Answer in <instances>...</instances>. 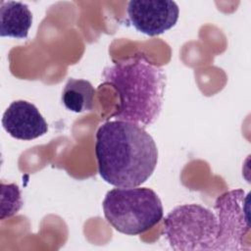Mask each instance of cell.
I'll use <instances>...</instances> for the list:
<instances>
[{
    "label": "cell",
    "mask_w": 251,
    "mask_h": 251,
    "mask_svg": "<svg viewBox=\"0 0 251 251\" xmlns=\"http://www.w3.org/2000/svg\"><path fill=\"white\" fill-rule=\"evenodd\" d=\"M95 156L100 176L116 187H136L154 173L158 149L144 127L109 121L96 131Z\"/></svg>",
    "instance_id": "cell-1"
},
{
    "label": "cell",
    "mask_w": 251,
    "mask_h": 251,
    "mask_svg": "<svg viewBox=\"0 0 251 251\" xmlns=\"http://www.w3.org/2000/svg\"><path fill=\"white\" fill-rule=\"evenodd\" d=\"M249 192L232 189L221 194L215 201L218 235L215 250H250Z\"/></svg>",
    "instance_id": "cell-5"
},
{
    "label": "cell",
    "mask_w": 251,
    "mask_h": 251,
    "mask_svg": "<svg viewBox=\"0 0 251 251\" xmlns=\"http://www.w3.org/2000/svg\"><path fill=\"white\" fill-rule=\"evenodd\" d=\"M2 126L12 137L21 140L35 139L48 130L39 110L25 100H16L9 105L3 114Z\"/></svg>",
    "instance_id": "cell-7"
},
{
    "label": "cell",
    "mask_w": 251,
    "mask_h": 251,
    "mask_svg": "<svg viewBox=\"0 0 251 251\" xmlns=\"http://www.w3.org/2000/svg\"><path fill=\"white\" fill-rule=\"evenodd\" d=\"M102 78L117 89L120 97L119 108L112 118L144 128L158 120L167 81L161 67L143 57L129 58L104 68Z\"/></svg>",
    "instance_id": "cell-2"
},
{
    "label": "cell",
    "mask_w": 251,
    "mask_h": 251,
    "mask_svg": "<svg viewBox=\"0 0 251 251\" xmlns=\"http://www.w3.org/2000/svg\"><path fill=\"white\" fill-rule=\"evenodd\" d=\"M164 235L176 251L215 250L217 216L199 204L178 205L164 220Z\"/></svg>",
    "instance_id": "cell-4"
},
{
    "label": "cell",
    "mask_w": 251,
    "mask_h": 251,
    "mask_svg": "<svg viewBox=\"0 0 251 251\" xmlns=\"http://www.w3.org/2000/svg\"><path fill=\"white\" fill-rule=\"evenodd\" d=\"M126 13L136 30L155 36L176 25L179 8L171 0H130L126 6Z\"/></svg>",
    "instance_id": "cell-6"
},
{
    "label": "cell",
    "mask_w": 251,
    "mask_h": 251,
    "mask_svg": "<svg viewBox=\"0 0 251 251\" xmlns=\"http://www.w3.org/2000/svg\"><path fill=\"white\" fill-rule=\"evenodd\" d=\"M23 206L22 193L15 183L1 181V215L0 219L5 220L16 215Z\"/></svg>",
    "instance_id": "cell-10"
},
{
    "label": "cell",
    "mask_w": 251,
    "mask_h": 251,
    "mask_svg": "<svg viewBox=\"0 0 251 251\" xmlns=\"http://www.w3.org/2000/svg\"><path fill=\"white\" fill-rule=\"evenodd\" d=\"M94 96L95 89L88 80L70 77L62 92V103L72 112H88L93 109Z\"/></svg>",
    "instance_id": "cell-9"
},
{
    "label": "cell",
    "mask_w": 251,
    "mask_h": 251,
    "mask_svg": "<svg viewBox=\"0 0 251 251\" xmlns=\"http://www.w3.org/2000/svg\"><path fill=\"white\" fill-rule=\"evenodd\" d=\"M32 25V14L28 6L18 1H1L0 35L18 39L27 37Z\"/></svg>",
    "instance_id": "cell-8"
},
{
    "label": "cell",
    "mask_w": 251,
    "mask_h": 251,
    "mask_svg": "<svg viewBox=\"0 0 251 251\" xmlns=\"http://www.w3.org/2000/svg\"><path fill=\"white\" fill-rule=\"evenodd\" d=\"M107 222L119 232L138 235L154 227L164 216L158 194L147 187H117L102 203Z\"/></svg>",
    "instance_id": "cell-3"
}]
</instances>
